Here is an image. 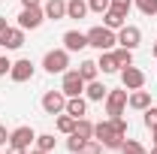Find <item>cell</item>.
Returning a JSON list of instances; mask_svg holds the SVG:
<instances>
[{
  "label": "cell",
  "mask_w": 157,
  "mask_h": 154,
  "mask_svg": "<svg viewBox=\"0 0 157 154\" xmlns=\"http://www.w3.org/2000/svg\"><path fill=\"white\" fill-rule=\"evenodd\" d=\"M3 145H9V133H6V127H0V148Z\"/></svg>",
  "instance_id": "37"
},
{
  "label": "cell",
  "mask_w": 157,
  "mask_h": 154,
  "mask_svg": "<svg viewBox=\"0 0 157 154\" xmlns=\"http://www.w3.org/2000/svg\"><path fill=\"white\" fill-rule=\"evenodd\" d=\"M103 24H106L109 30H121V27L127 24V15H124V12H118V9H112V6H109V9L103 12Z\"/></svg>",
  "instance_id": "18"
},
{
  "label": "cell",
  "mask_w": 157,
  "mask_h": 154,
  "mask_svg": "<svg viewBox=\"0 0 157 154\" xmlns=\"http://www.w3.org/2000/svg\"><path fill=\"white\" fill-rule=\"evenodd\" d=\"M127 88L121 85V88H109V94H106V115L109 118H115V115H124V109H127Z\"/></svg>",
  "instance_id": "4"
},
{
  "label": "cell",
  "mask_w": 157,
  "mask_h": 154,
  "mask_svg": "<svg viewBox=\"0 0 157 154\" xmlns=\"http://www.w3.org/2000/svg\"><path fill=\"white\" fill-rule=\"evenodd\" d=\"M118 151H121V154H148V148H145L142 142H136V139H124Z\"/></svg>",
  "instance_id": "24"
},
{
  "label": "cell",
  "mask_w": 157,
  "mask_h": 154,
  "mask_svg": "<svg viewBox=\"0 0 157 154\" xmlns=\"http://www.w3.org/2000/svg\"><path fill=\"white\" fill-rule=\"evenodd\" d=\"M115 33H118V45H124V48H130V52L142 42V30H139L136 24H124V27L115 30Z\"/></svg>",
  "instance_id": "9"
},
{
  "label": "cell",
  "mask_w": 157,
  "mask_h": 154,
  "mask_svg": "<svg viewBox=\"0 0 157 154\" xmlns=\"http://www.w3.org/2000/svg\"><path fill=\"white\" fill-rule=\"evenodd\" d=\"M109 121L115 124V130H118L121 136H127V130H130V124H127V118H124V115H115V118H109Z\"/></svg>",
  "instance_id": "30"
},
{
  "label": "cell",
  "mask_w": 157,
  "mask_h": 154,
  "mask_svg": "<svg viewBox=\"0 0 157 154\" xmlns=\"http://www.w3.org/2000/svg\"><path fill=\"white\" fill-rule=\"evenodd\" d=\"M67 67H70V52L67 48H52V52H45V58H42V70L45 73H67Z\"/></svg>",
  "instance_id": "3"
},
{
  "label": "cell",
  "mask_w": 157,
  "mask_h": 154,
  "mask_svg": "<svg viewBox=\"0 0 157 154\" xmlns=\"http://www.w3.org/2000/svg\"><path fill=\"white\" fill-rule=\"evenodd\" d=\"M127 106H130V109H136V112H145V109L151 106V94H148V91H142V88H139V91H130Z\"/></svg>",
  "instance_id": "16"
},
{
  "label": "cell",
  "mask_w": 157,
  "mask_h": 154,
  "mask_svg": "<svg viewBox=\"0 0 157 154\" xmlns=\"http://www.w3.org/2000/svg\"><path fill=\"white\" fill-rule=\"evenodd\" d=\"M151 55H154V58H157V42H154V45H151Z\"/></svg>",
  "instance_id": "41"
},
{
  "label": "cell",
  "mask_w": 157,
  "mask_h": 154,
  "mask_svg": "<svg viewBox=\"0 0 157 154\" xmlns=\"http://www.w3.org/2000/svg\"><path fill=\"white\" fill-rule=\"evenodd\" d=\"M67 115H73L78 121V118H85V112H88V100H85V94L82 97H67V109H63Z\"/></svg>",
  "instance_id": "15"
},
{
  "label": "cell",
  "mask_w": 157,
  "mask_h": 154,
  "mask_svg": "<svg viewBox=\"0 0 157 154\" xmlns=\"http://www.w3.org/2000/svg\"><path fill=\"white\" fill-rule=\"evenodd\" d=\"M88 45H94L97 52H112V48L118 45V33H115V30H109L106 24L91 27V30H88Z\"/></svg>",
  "instance_id": "2"
},
{
  "label": "cell",
  "mask_w": 157,
  "mask_h": 154,
  "mask_svg": "<svg viewBox=\"0 0 157 154\" xmlns=\"http://www.w3.org/2000/svg\"><path fill=\"white\" fill-rule=\"evenodd\" d=\"M106 94H109V88H106L100 79H94V82H88V85H85V100H88V103H103Z\"/></svg>",
  "instance_id": "13"
},
{
  "label": "cell",
  "mask_w": 157,
  "mask_h": 154,
  "mask_svg": "<svg viewBox=\"0 0 157 154\" xmlns=\"http://www.w3.org/2000/svg\"><path fill=\"white\" fill-rule=\"evenodd\" d=\"M55 145H58V139H55V133H36V148H42V151H55Z\"/></svg>",
  "instance_id": "26"
},
{
  "label": "cell",
  "mask_w": 157,
  "mask_h": 154,
  "mask_svg": "<svg viewBox=\"0 0 157 154\" xmlns=\"http://www.w3.org/2000/svg\"><path fill=\"white\" fill-rule=\"evenodd\" d=\"M121 85H124L127 91H139V88H145V73L130 64V67L121 70Z\"/></svg>",
  "instance_id": "8"
},
{
  "label": "cell",
  "mask_w": 157,
  "mask_h": 154,
  "mask_svg": "<svg viewBox=\"0 0 157 154\" xmlns=\"http://www.w3.org/2000/svg\"><path fill=\"white\" fill-rule=\"evenodd\" d=\"M85 85H88V82L78 76V70H67V73H63V82H60V91L67 97H82L85 94Z\"/></svg>",
  "instance_id": "6"
},
{
  "label": "cell",
  "mask_w": 157,
  "mask_h": 154,
  "mask_svg": "<svg viewBox=\"0 0 157 154\" xmlns=\"http://www.w3.org/2000/svg\"><path fill=\"white\" fill-rule=\"evenodd\" d=\"M9 70H12V60H9V58H0V76H9Z\"/></svg>",
  "instance_id": "34"
},
{
  "label": "cell",
  "mask_w": 157,
  "mask_h": 154,
  "mask_svg": "<svg viewBox=\"0 0 157 154\" xmlns=\"http://www.w3.org/2000/svg\"><path fill=\"white\" fill-rule=\"evenodd\" d=\"M24 45V30L21 27H9V33H6V42H3V48H9V52H15Z\"/></svg>",
  "instance_id": "20"
},
{
  "label": "cell",
  "mask_w": 157,
  "mask_h": 154,
  "mask_svg": "<svg viewBox=\"0 0 157 154\" xmlns=\"http://www.w3.org/2000/svg\"><path fill=\"white\" fill-rule=\"evenodd\" d=\"M73 133L78 136V139H94V124L88 121V118H78L76 121V130Z\"/></svg>",
  "instance_id": "22"
},
{
  "label": "cell",
  "mask_w": 157,
  "mask_h": 154,
  "mask_svg": "<svg viewBox=\"0 0 157 154\" xmlns=\"http://www.w3.org/2000/svg\"><path fill=\"white\" fill-rule=\"evenodd\" d=\"M145 127H148V130L157 127V106H148V109H145Z\"/></svg>",
  "instance_id": "32"
},
{
  "label": "cell",
  "mask_w": 157,
  "mask_h": 154,
  "mask_svg": "<svg viewBox=\"0 0 157 154\" xmlns=\"http://www.w3.org/2000/svg\"><path fill=\"white\" fill-rule=\"evenodd\" d=\"M151 142L157 145V127H151Z\"/></svg>",
  "instance_id": "39"
},
{
  "label": "cell",
  "mask_w": 157,
  "mask_h": 154,
  "mask_svg": "<svg viewBox=\"0 0 157 154\" xmlns=\"http://www.w3.org/2000/svg\"><path fill=\"white\" fill-rule=\"evenodd\" d=\"M33 142H36V133H33V127H27V124H21V127H15V130L9 133V145H18V148H27V151H30Z\"/></svg>",
  "instance_id": "10"
},
{
  "label": "cell",
  "mask_w": 157,
  "mask_h": 154,
  "mask_svg": "<svg viewBox=\"0 0 157 154\" xmlns=\"http://www.w3.org/2000/svg\"><path fill=\"white\" fill-rule=\"evenodd\" d=\"M63 48H67V52H82V48H88V33H82V30H67V33H63Z\"/></svg>",
  "instance_id": "12"
},
{
  "label": "cell",
  "mask_w": 157,
  "mask_h": 154,
  "mask_svg": "<svg viewBox=\"0 0 157 154\" xmlns=\"http://www.w3.org/2000/svg\"><path fill=\"white\" fill-rule=\"evenodd\" d=\"M112 52H115V60H118V67H121V70L133 64V52H130V48H124V45H115Z\"/></svg>",
  "instance_id": "25"
},
{
  "label": "cell",
  "mask_w": 157,
  "mask_h": 154,
  "mask_svg": "<svg viewBox=\"0 0 157 154\" xmlns=\"http://www.w3.org/2000/svg\"><path fill=\"white\" fill-rule=\"evenodd\" d=\"M94 139H97L103 148H112V151H115V148H121V142H124L127 136H121V133L115 130V124H112V121L106 118V121L94 124Z\"/></svg>",
  "instance_id": "1"
},
{
  "label": "cell",
  "mask_w": 157,
  "mask_h": 154,
  "mask_svg": "<svg viewBox=\"0 0 157 154\" xmlns=\"http://www.w3.org/2000/svg\"><path fill=\"white\" fill-rule=\"evenodd\" d=\"M42 21H45L42 6H24L21 15H18V27H21V30H36Z\"/></svg>",
  "instance_id": "5"
},
{
  "label": "cell",
  "mask_w": 157,
  "mask_h": 154,
  "mask_svg": "<svg viewBox=\"0 0 157 154\" xmlns=\"http://www.w3.org/2000/svg\"><path fill=\"white\" fill-rule=\"evenodd\" d=\"M109 6H112V0H88V9H91V12H100V15H103Z\"/></svg>",
  "instance_id": "29"
},
{
  "label": "cell",
  "mask_w": 157,
  "mask_h": 154,
  "mask_svg": "<svg viewBox=\"0 0 157 154\" xmlns=\"http://www.w3.org/2000/svg\"><path fill=\"white\" fill-rule=\"evenodd\" d=\"M148 154H157V145H154V148H151V151H148Z\"/></svg>",
  "instance_id": "42"
},
{
  "label": "cell",
  "mask_w": 157,
  "mask_h": 154,
  "mask_svg": "<svg viewBox=\"0 0 157 154\" xmlns=\"http://www.w3.org/2000/svg\"><path fill=\"white\" fill-rule=\"evenodd\" d=\"M42 0H21V6H39Z\"/></svg>",
  "instance_id": "38"
},
{
  "label": "cell",
  "mask_w": 157,
  "mask_h": 154,
  "mask_svg": "<svg viewBox=\"0 0 157 154\" xmlns=\"http://www.w3.org/2000/svg\"><path fill=\"white\" fill-rule=\"evenodd\" d=\"M67 109V94L63 91H45L42 94V112L45 115H60Z\"/></svg>",
  "instance_id": "7"
},
{
  "label": "cell",
  "mask_w": 157,
  "mask_h": 154,
  "mask_svg": "<svg viewBox=\"0 0 157 154\" xmlns=\"http://www.w3.org/2000/svg\"><path fill=\"white\" fill-rule=\"evenodd\" d=\"M82 145H85V139H78L76 133H70V136H67V151H73V154H76Z\"/></svg>",
  "instance_id": "31"
},
{
  "label": "cell",
  "mask_w": 157,
  "mask_h": 154,
  "mask_svg": "<svg viewBox=\"0 0 157 154\" xmlns=\"http://www.w3.org/2000/svg\"><path fill=\"white\" fill-rule=\"evenodd\" d=\"M73 130H76V118H73V115H67V112H60V115H58V133L70 136Z\"/></svg>",
  "instance_id": "23"
},
{
  "label": "cell",
  "mask_w": 157,
  "mask_h": 154,
  "mask_svg": "<svg viewBox=\"0 0 157 154\" xmlns=\"http://www.w3.org/2000/svg\"><path fill=\"white\" fill-rule=\"evenodd\" d=\"M30 154H48V151H42V148H33V151H30Z\"/></svg>",
  "instance_id": "40"
},
{
  "label": "cell",
  "mask_w": 157,
  "mask_h": 154,
  "mask_svg": "<svg viewBox=\"0 0 157 154\" xmlns=\"http://www.w3.org/2000/svg\"><path fill=\"white\" fill-rule=\"evenodd\" d=\"M33 70H36V67H33V60L30 58H21V60H15V64H12V70H9V79H12V82H30V79H33Z\"/></svg>",
  "instance_id": "11"
},
{
  "label": "cell",
  "mask_w": 157,
  "mask_h": 154,
  "mask_svg": "<svg viewBox=\"0 0 157 154\" xmlns=\"http://www.w3.org/2000/svg\"><path fill=\"white\" fill-rule=\"evenodd\" d=\"M97 67H100V73H103V76L121 73V67H118V60H115V52H100V60H97Z\"/></svg>",
  "instance_id": "17"
},
{
  "label": "cell",
  "mask_w": 157,
  "mask_h": 154,
  "mask_svg": "<svg viewBox=\"0 0 157 154\" xmlns=\"http://www.w3.org/2000/svg\"><path fill=\"white\" fill-rule=\"evenodd\" d=\"M133 6L142 15H157V0H133Z\"/></svg>",
  "instance_id": "27"
},
{
  "label": "cell",
  "mask_w": 157,
  "mask_h": 154,
  "mask_svg": "<svg viewBox=\"0 0 157 154\" xmlns=\"http://www.w3.org/2000/svg\"><path fill=\"white\" fill-rule=\"evenodd\" d=\"M88 12H91V9H88V0H67V18L82 21Z\"/></svg>",
  "instance_id": "19"
},
{
  "label": "cell",
  "mask_w": 157,
  "mask_h": 154,
  "mask_svg": "<svg viewBox=\"0 0 157 154\" xmlns=\"http://www.w3.org/2000/svg\"><path fill=\"white\" fill-rule=\"evenodd\" d=\"M6 33H9V24H6V18H0V45L6 42Z\"/></svg>",
  "instance_id": "35"
},
{
  "label": "cell",
  "mask_w": 157,
  "mask_h": 154,
  "mask_svg": "<svg viewBox=\"0 0 157 154\" xmlns=\"http://www.w3.org/2000/svg\"><path fill=\"white\" fill-rule=\"evenodd\" d=\"M78 76L85 79V82H94V79L100 76V67H97V60H82V64H78Z\"/></svg>",
  "instance_id": "21"
},
{
  "label": "cell",
  "mask_w": 157,
  "mask_h": 154,
  "mask_svg": "<svg viewBox=\"0 0 157 154\" xmlns=\"http://www.w3.org/2000/svg\"><path fill=\"white\" fill-rule=\"evenodd\" d=\"M112 9H118V12H124V15H127V12L133 9V0H112Z\"/></svg>",
  "instance_id": "33"
},
{
  "label": "cell",
  "mask_w": 157,
  "mask_h": 154,
  "mask_svg": "<svg viewBox=\"0 0 157 154\" xmlns=\"http://www.w3.org/2000/svg\"><path fill=\"white\" fill-rule=\"evenodd\" d=\"M6 154H27V148H18V145H6Z\"/></svg>",
  "instance_id": "36"
},
{
  "label": "cell",
  "mask_w": 157,
  "mask_h": 154,
  "mask_svg": "<svg viewBox=\"0 0 157 154\" xmlns=\"http://www.w3.org/2000/svg\"><path fill=\"white\" fill-rule=\"evenodd\" d=\"M76 154H103V145H100L97 139H85V145H82Z\"/></svg>",
  "instance_id": "28"
},
{
  "label": "cell",
  "mask_w": 157,
  "mask_h": 154,
  "mask_svg": "<svg viewBox=\"0 0 157 154\" xmlns=\"http://www.w3.org/2000/svg\"><path fill=\"white\" fill-rule=\"evenodd\" d=\"M42 12H45V18H52V21L67 18V0H45Z\"/></svg>",
  "instance_id": "14"
}]
</instances>
